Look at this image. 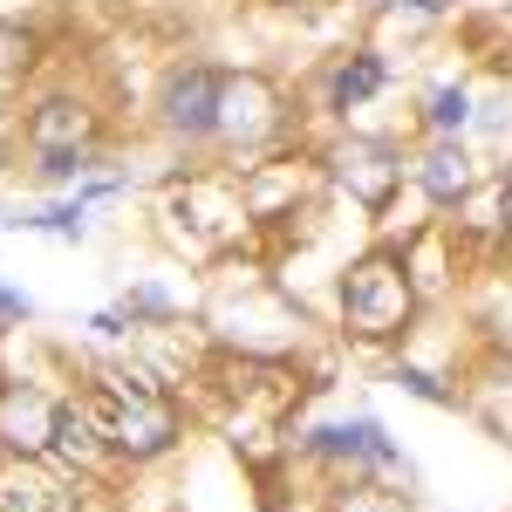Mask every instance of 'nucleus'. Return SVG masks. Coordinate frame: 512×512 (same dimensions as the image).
I'll return each instance as SVG.
<instances>
[{
	"instance_id": "6",
	"label": "nucleus",
	"mask_w": 512,
	"mask_h": 512,
	"mask_svg": "<svg viewBox=\"0 0 512 512\" xmlns=\"http://www.w3.org/2000/svg\"><path fill=\"white\" fill-rule=\"evenodd\" d=\"M55 417H62V403H48L35 383H7L0 390V444L21 451V458L55 444Z\"/></svg>"
},
{
	"instance_id": "16",
	"label": "nucleus",
	"mask_w": 512,
	"mask_h": 512,
	"mask_svg": "<svg viewBox=\"0 0 512 512\" xmlns=\"http://www.w3.org/2000/svg\"><path fill=\"white\" fill-rule=\"evenodd\" d=\"M396 383H403L410 396H424V403H458V396L444 390V383H437L431 369H396Z\"/></svg>"
},
{
	"instance_id": "19",
	"label": "nucleus",
	"mask_w": 512,
	"mask_h": 512,
	"mask_svg": "<svg viewBox=\"0 0 512 512\" xmlns=\"http://www.w3.org/2000/svg\"><path fill=\"white\" fill-rule=\"evenodd\" d=\"M403 7H417V14H444V0H403Z\"/></svg>"
},
{
	"instance_id": "1",
	"label": "nucleus",
	"mask_w": 512,
	"mask_h": 512,
	"mask_svg": "<svg viewBox=\"0 0 512 512\" xmlns=\"http://www.w3.org/2000/svg\"><path fill=\"white\" fill-rule=\"evenodd\" d=\"M96 424H103L117 458H164L178 444V410L137 369H103L96 376Z\"/></svg>"
},
{
	"instance_id": "10",
	"label": "nucleus",
	"mask_w": 512,
	"mask_h": 512,
	"mask_svg": "<svg viewBox=\"0 0 512 512\" xmlns=\"http://www.w3.org/2000/svg\"><path fill=\"white\" fill-rule=\"evenodd\" d=\"M383 55H349L335 76H328V110H355V103H369L376 89H383Z\"/></svg>"
},
{
	"instance_id": "18",
	"label": "nucleus",
	"mask_w": 512,
	"mask_h": 512,
	"mask_svg": "<svg viewBox=\"0 0 512 512\" xmlns=\"http://www.w3.org/2000/svg\"><path fill=\"white\" fill-rule=\"evenodd\" d=\"M499 219H506V233H512V171H506V185H499Z\"/></svg>"
},
{
	"instance_id": "13",
	"label": "nucleus",
	"mask_w": 512,
	"mask_h": 512,
	"mask_svg": "<svg viewBox=\"0 0 512 512\" xmlns=\"http://www.w3.org/2000/svg\"><path fill=\"white\" fill-rule=\"evenodd\" d=\"M82 219H89V198H69V205H48V212H35V219H21V226H41V233L82 239Z\"/></svg>"
},
{
	"instance_id": "9",
	"label": "nucleus",
	"mask_w": 512,
	"mask_h": 512,
	"mask_svg": "<svg viewBox=\"0 0 512 512\" xmlns=\"http://www.w3.org/2000/svg\"><path fill=\"white\" fill-rule=\"evenodd\" d=\"M48 451H62L69 465H103L110 458V437H103V424H96V410H82V403H62V417H55V444Z\"/></svg>"
},
{
	"instance_id": "4",
	"label": "nucleus",
	"mask_w": 512,
	"mask_h": 512,
	"mask_svg": "<svg viewBox=\"0 0 512 512\" xmlns=\"http://www.w3.org/2000/svg\"><path fill=\"white\" fill-rule=\"evenodd\" d=\"M335 178H342V192L355 205H369V212H383L403 185V158H396L390 144H376V137H349L342 151H335Z\"/></svg>"
},
{
	"instance_id": "8",
	"label": "nucleus",
	"mask_w": 512,
	"mask_h": 512,
	"mask_svg": "<svg viewBox=\"0 0 512 512\" xmlns=\"http://www.w3.org/2000/svg\"><path fill=\"white\" fill-rule=\"evenodd\" d=\"M417 185H424L431 205H465V192H472V158H465V144H458V137H437L431 151H424V164H417Z\"/></svg>"
},
{
	"instance_id": "2",
	"label": "nucleus",
	"mask_w": 512,
	"mask_h": 512,
	"mask_svg": "<svg viewBox=\"0 0 512 512\" xmlns=\"http://www.w3.org/2000/svg\"><path fill=\"white\" fill-rule=\"evenodd\" d=\"M410 308H417V287H410V267L396 253H369L342 274V321L362 342H390L410 321Z\"/></svg>"
},
{
	"instance_id": "7",
	"label": "nucleus",
	"mask_w": 512,
	"mask_h": 512,
	"mask_svg": "<svg viewBox=\"0 0 512 512\" xmlns=\"http://www.w3.org/2000/svg\"><path fill=\"white\" fill-rule=\"evenodd\" d=\"M219 130H226L233 144L267 137V130H274V89L260 76H226V89H219Z\"/></svg>"
},
{
	"instance_id": "12",
	"label": "nucleus",
	"mask_w": 512,
	"mask_h": 512,
	"mask_svg": "<svg viewBox=\"0 0 512 512\" xmlns=\"http://www.w3.org/2000/svg\"><path fill=\"white\" fill-rule=\"evenodd\" d=\"M465 123H472V96H465V89H437V96H431V130L458 137Z\"/></svg>"
},
{
	"instance_id": "3",
	"label": "nucleus",
	"mask_w": 512,
	"mask_h": 512,
	"mask_svg": "<svg viewBox=\"0 0 512 512\" xmlns=\"http://www.w3.org/2000/svg\"><path fill=\"white\" fill-rule=\"evenodd\" d=\"M28 144H35L41 171L55 178V185H69L82 171H96V144H89V110L69 103V96H48L35 103V117H28Z\"/></svg>"
},
{
	"instance_id": "17",
	"label": "nucleus",
	"mask_w": 512,
	"mask_h": 512,
	"mask_svg": "<svg viewBox=\"0 0 512 512\" xmlns=\"http://www.w3.org/2000/svg\"><path fill=\"white\" fill-rule=\"evenodd\" d=\"M28 315V294H14V287H0V321H21Z\"/></svg>"
},
{
	"instance_id": "15",
	"label": "nucleus",
	"mask_w": 512,
	"mask_h": 512,
	"mask_svg": "<svg viewBox=\"0 0 512 512\" xmlns=\"http://www.w3.org/2000/svg\"><path fill=\"white\" fill-rule=\"evenodd\" d=\"M35 62V35H21V28H0V76L14 82L21 69Z\"/></svg>"
},
{
	"instance_id": "14",
	"label": "nucleus",
	"mask_w": 512,
	"mask_h": 512,
	"mask_svg": "<svg viewBox=\"0 0 512 512\" xmlns=\"http://www.w3.org/2000/svg\"><path fill=\"white\" fill-rule=\"evenodd\" d=\"M335 512H410V506H403V492H383V485H349L335 499Z\"/></svg>"
},
{
	"instance_id": "11",
	"label": "nucleus",
	"mask_w": 512,
	"mask_h": 512,
	"mask_svg": "<svg viewBox=\"0 0 512 512\" xmlns=\"http://www.w3.org/2000/svg\"><path fill=\"white\" fill-rule=\"evenodd\" d=\"M0 512H55V485L21 458V465H0Z\"/></svg>"
},
{
	"instance_id": "5",
	"label": "nucleus",
	"mask_w": 512,
	"mask_h": 512,
	"mask_svg": "<svg viewBox=\"0 0 512 512\" xmlns=\"http://www.w3.org/2000/svg\"><path fill=\"white\" fill-rule=\"evenodd\" d=\"M219 89L226 76L219 69H178V76L164 82V130L171 137H212L219 130Z\"/></svg>"
}]
</instances>
